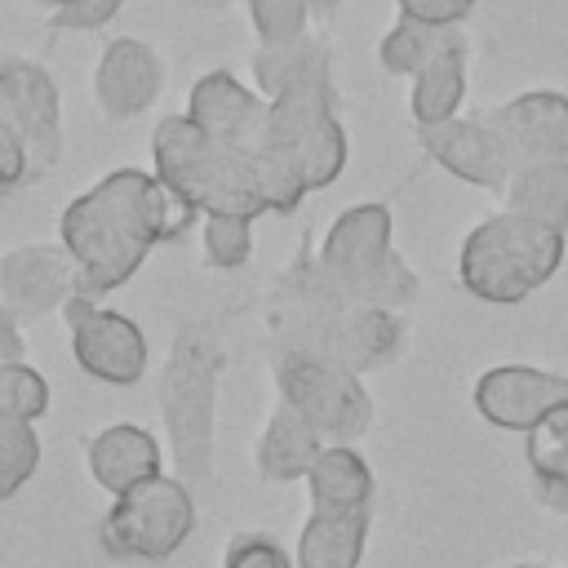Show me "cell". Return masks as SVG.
I'll use <instances>...</instances> for the list:
<instances>
[{"label": "cell", "mask_w": 568, "mask_h": 568, "mask_svg": "<svg viewBox=\"0 0 568 568\" xmlns=\"http://www.w3.org/2000/svg\"><path fill=\"white\" fill-rule=\"evenodd\" d=\"M271 146L288 151L306 191L333 186L346 169V129L337 120V84H306L271 98Z\"/></svg>", "instance_id": "cell-8"}, {"label": "cell", "mask_w": 568, "mask_h": 568, "mask_svg": "<svg viewBox=\"0 0 568 568\" xmlns=\"http://www.w3.org/2000/svg\"><path fill=\"white\" fill-rule=\"evenodd\" d=\"M84 462H89L93 484L106 488L111 497H120V493H129V488L164 475L160 470V462H164L160 439L146 426H138V422H111V426H102L84 444Z\"/></svg>", "instance_id": "cell-17"}, {"label": "cell", "mask_w": 568, "mask_h": 568, "mask_svg": "<svg viewBox=\"0 0 568 568\" xmlns=\"http://www.w3.org/2000/svg\"><path fill=\"white\" fill-rule=\"evenodd\" d=\"M222 346L209 328H178L164 373H160V417L169 435V453L178 462V479H209L213 466V413H217V377Z\"/></svg>", "instance_id": "cell-4"}, {"label": "cell", "mask_w": 568, "mask_h": 568, "mask_svg": "<svg viewBox=\"0 0 568 568\" xmlns=\"http://www.w3.org/2000/svg\"><path fill=\"white\" fill-rule=\"evenodd\" d=\"M80 293V271L71 253L58 244H18L0 253V306L18 324H40L53 311L62 315L67 297Z\"/></svg>", "instance_id": "cell-10"}, {"label": "cell", "mask_w": 568, "mask_h": 568, "mask_svg": "<svg viewBox=\"0 0 568 568\" xmlns=\"http://www.w3.org/2000/svg\"><path fill=\"white\" fill-rule=\"evenodd\" d=\"M164 93V58L138 36H111L93 67L98 111L115 124L138 120Z\"/></svg>", "instance_id": "cell-15"}, {"label": "cell", "mask_w": 568, "mask_h": 568, "mask_svg": "<svg viewBox=\"0 0 568 568\" xmlns=\"http://www.w3.org/2000/svg\"><path fill=\"white\" fill-rule=\"evenodd\" d=\"M453 49H470L462 27H426L413 18H395V27L377 44V62H382V71L413 80L417 71H426L435 58H444Z\"/></svg>", "instance_id": "cell-23"}, {"label": "cell", "mask_w": 568, "mask_h": 568, "mask_svg": "<svg viewBox=\"0 0 568 568\" xmlns=\"http://www.w3.org/2000/svg\"><path fill=\"white\" fill-rule=\"evenodd\" d=\"M324 435L297 413L288 408L284 399L271 408L257 444H253V470L266 479V484H293V479H306L315 457L324 453Z\"/></svg>", "instance_id": "cell-18"}, {"label": "cell", "mask_w": 568, "mask_h": 568, "mask_svg": "<svg viewBox=\"0 0 568 568\" xmlns=\"http://www.w3.org/2000/svg\"><path fill=\"white\" fill-rule=\"evenodd\" d=\"M311 493V510H337V515H373L377 479L373 466L355 444H324L311 475L302 479Z\"/></svg>", "instance_id": "cell-19"}, {"label": "cell", "mask_w": 568, "mask_h": 568, "mask_svg": "<svg viewBox=\"0 0 568 568\" xmlns=\"http://www.w3.org/2000/svg\"><path fill=\"white\" fill-rule=\"evenodd\" d=\"M31 4H44L49 13H58V9H71V4H80V0H31Z\"/></svg>", "instance_id": "cell-38"}, {"label": "cell", "mask_w": 568, "mask_h": 568, "mask_svg": "<svg viewBox=\"0 0 568 568\" xmlns=\"http://www.w3.org/2000/svg\"><path fill=\"white\" fill-rule=\"evenodd\" d=\"M222 568H297L293 555L266 532H240L222 550Z\"/></svg>", "instance_id": "cell-33"}, {"label": "cell", "mask_w": 568, "mask_h": 568, "mask_svg": "<svg viewBox=\"0 0 568 568\" xmlns=\"http://www.w3.org/2000/svg\"><path fill=\"white\" fill-rule=\"evenodd\" d=\"M0 89L13 106V115H18L27 160H31V186H36L62 160V93H58V80L31 58L0 53Z\"/></svg>", "instance_id": "cell-12"}, {"label": "cell", "mask_w": 568, "mask_h": 568, "mask_svg": "<svg viewBox=\"0 0 568 568\" xmlns=\"http://www.w3.org/2000/svg\"><path fill=\"white\" fill-rule=\"evenodd\" d=\"M195 519L200 510H195L191 484L178 475H155L111 501L98 537L111 559L164 564L186 546V537L195 532Z\"/></svg>", "instance_id": "cell-6"}, {"label": "cell", "mask_w": 568, "mask_h": 568, "mask_svg": "<svg viewBox=\"0 0 568 568\" xmlns=\"http://www.w3.org/2000/svg\"><path fill=\"white\" fill-rule=\"evenodd\" d=\"M395 4H399V18H413L426 27H462L479 0H395Z\"/></svg>", "instance_id": "cell-34"}, {"label": "cell", "mask_w": 568, "mask_h": 568, "mask_svg": "<svg viewBox=\"0 0 568 568\" xmlns=\"http://www.w3.org/2000/svg\"><path fill=\"white\" fill-rule=\"evenodd\" d=\"M191 4H195V9H226L231 0H191Z\"/></svg>", "instance_id": "cell-39"}, {"label": "cell", "mask_w": 568, "mask_h": 568, "mask_svg": "<svg viewBox=\"0 0 568 568\" xmlns=\"http://www.w3.org/2000/svg\"><path fill=\"white\" fill-rule=\"evenodd\" d=\"M138 204H142V226H146V235H151L155 248L182 240V235L195 226V213H200V209H195L173 182H164L160 173H146Z\"/></svg>", "instance_id": "cell-26"}, {"label": "cell", "mask_w": 568, "mask_h": 568, "mask_svg": "<svg viewBox=\"0 0 568 568\" xmlns=\"http://www.w3.org/2000/svg\"><path fill=\"white\" fill-rule=\"evenodd\" d=\"M506 213L546 222L555 231H568V160H537L515 164L506 182Z\"/></svg>", "instance_id": "cell-22"}, {"label": "cell", "mask_w": 568, "mask_h": 568, "mask_svg": "<svg viewBox=\"0 0 568 568\" xmlns=\"http://www.w3.org/2000/svg\"><path fill=\"white\" fill-rule=\"evenodd\" d=\"M31 186V160H27V142L18 129V115L0 89V195H13Z\"/></svg>", "instance_id": "cell-32"}, {"label": "cell", "mask_w": 568, "mask_h": 568, "mask_svg": "<svg viewBox=\"0 0 568 568\" xmlns=\"http://www.w3.org/2000/svg\"><path fill=\"white\" fill-rule=\"evenodd\" d=\"M248 71H253V89L271 102L288 89L333 84V49L315 36H302V40H288V44H257Z\"/></svg>", "instance_id": "cell-20"}, {"label": "cell", "mask_w": 568, "mask_h": 568, "mask_svg": "<svg viewBox=\"0 0 568 568\" xmlns=\"http://www.w3.org/2000/svg\"><path fill=\"white\" fill-rule=\"evenodd\" d=\"M27 355V342H22V324L0 306V364L9 359H22Z\"/></svg>", "instance_id": "cell-35"}, {"label": "cell", "mask_w": 568, "mask_h": 568, "mask_svg": "<svg viewBox=\"0 0 568 568\" xmlns=\"http://www.w3.org/2000/svg\"><path fill=\"white\" fill-rule=\"evenodd\" d=\"M62 320L71 328V355L84 377L102 386H138L146 377V333L138 320H129L115 306H102L89 293H71L62 306Z\"/></svg>", "instance_id": "cell-9"}, {"label": "cell", "mask_w": 568, "mask_h": 568, "mask_svg": "<svg viewBox=\"0 0 568 568\" xmlns=\"http://www.w3.org/2000/svg\"><path fill=\"white\" fill-rule=\"evenodd\" d=\"M510 146L515 164L537 160H568V93L559 89H528L506 98L484 115Z\"/></svg>", "instance_id": "cell-16"}, {"label": "cell", "mask_w": 568, "mask_h": 568, "mask_svg": "<svg viewBox=\"0 0 568 568\" xmlns=\"http://www.w3.org/2000/svg\"><path fill=\"white\" fill-rule=\"evenodd\" d=\"M524 462L532 484H568V399L524 430Z\"/></svg>", "instance_id": "cell-25"}, {"label": "cell", "mask_w": 568, "mask_h": 568, "mask_svg": "<svg viewBox=\"0 0 568 568\" xmlns=\"http://www.w3.org/2000/svg\"><path fill=\"white\" fill-rule=\"evenodd\" d=\"M417 142L444 173H453L457 182L479 186V191H506V182L515 173V155H510L506 138L488 120L453 115L444 124L417 129Z\"/></svg>", "instance_id": "cell-13"}, {"label": "cell", "mask_w": 568, "mask_h": 568, "mask_svg": "<svg viewBox=\"0 0 568 568\" xmlns=\"http://www.w3.org/2000/svg\"><path fill=\"white\" fill-rule=\"evenodd\" d=\"M510 568H541V564H510Z\"/></svg>", "instance_id": "cell-40"}, {"label": "cell", "mask_w": 568, "mask_h": 568, "mask_svg": "<svg viewBox=\"0 0 568 568\" xmlns=\"http://www.w3.org/2000/svg\"><path fill=\"white\" fill-rule=\"evenodd\" d=\"M532 493H537V501H541L546 510L568 515V484H532Z\"/></svg>", "instance_id": "cell-36"}, {"label": "cell", "mask_w": 568, "mask_h": 568, "mask_svg": "<svg viewBox=\"0 0 568 568\" xmlns=\"http://www.w3.org/2000/svg\"><path fill=\"white\" fill-rule=\"evenodd\" d=\"M40 466V435L31 422L0 417V501L13 497Z\"/></svg>", "instance_id": "cell-30"}, {"label": "cell", "mask_w": 568, "mask_h": 568, "mask_svg": "<svg viewBox=\"0 0 568 568\" xmlns=\"http://www.w3.org/2000/svg\"><path fill=\"white\" fill-rule=\"evenodd\" d=\"M253 173H257L262 209H266L271 217H288V213H297L302 200L311 195L306 182H302V173H297V164H293V155L280 151V146H271V142H266L262 151H253Z\"/></svg>", "instance_id": "cell-27"}, {"label": "cell", "mask_w": 568, "mask_h": 568, "mask_svg": "<svg viewBox=\"0 0 568 568\" xmlns=\"http://www.w3.org/2000/svg\"><path fill=\"white\" fill-rule=\"evenodd\" d=\"M390 209L382 200H359L342 209L315 253L320 275L359 306L404 311L417 297V271L390 248Z\"/></svg>", "instance_id": "cell-2"}, {"label": "cell", "mask_w": 568, "mask_h": 568, "mask_svg": "<svg viewBox=\"0 0 568 568\" xmlns=\"http://www.w3.org/2000/svg\"><path fill=\"white\" fill-rule=\"evenodd\" d=\"M151 173L173 182L195 209L204 213H231V217H262L253 151H231L213 138H204L186 115H164L151 133Z\"/></svg>", "instance_id": "cell-5"}, {"label": "cell", "mask_w": 568, "mask_h": 568, "mask_svg": "<svg viewBox=\"0 0 568 568\" xmlns=\"http://www.w3.org/2000/svg\"><path fill=\"white\" fill-rule=\"evenodd\" d=\"M53 404V390L44 382L40 368H31L27 359H9L0 364V417L9 422H40Z\"/></svg>", "instance_id": "cell-28"}, {"label": "cell", "mask_w": 568, "mask_h": 568, "mask_svg": "<svg viewBox=\"0 0 568 568\" xmlns=\"http://www.w3.org/2000/svg\"><path fill=\"white\" fill-rule=\"evenodd\" d=\"M466 53L470 49H453L444 58H435L426 71H417L408 80V115L413 129H430L457 115L462 98H466Z\"/></svg>", "instance_id": "cell-24"}, {"label": "cell", "mask_w": 568, "mask_h": 568, "mask_svg": "<svg viewBox=\"0 0 568 568\" xmlns=\"http://www.w3.org/2000/svg\"><path fill=\"white\" fill-rule=\"evenodd\" d=\"M200 253L217 271H240L253 253V217L204 213L200 217Z\"/></svg>", "instance_id": "cell-29"}, {"label": "cell", "mask_w": 568, "mask_h": 568, "mask_svg": "<svg viewBox=\"0 0 568 568\" xmlns=\"http://www.w3.org/2000/svg\"><path fill=\"white\" fill-rule=\"evenodd\" d=\"M306 4H311V13H333L342 0H306Z\"/></svg>", "instance_id": "cell-37"}, {"label": "cell", "mask_w": 568, "mask_h": 568, "mask_svg": "<svg viewBox=\"0 0 568 568\" xmlns=\"http://www.w3.org/2000/svg\"><path fill=\"white\" fill-rule=\"evenodd\" d=\"M564 231L519 213H493L466 231L457 275L470 297L488 306H515L532 288L550 284V275L564 266Z\"/></svg>", "instance_id": "cell-3"}, {"label": "cell", "mask_w": 568, "mask_h": 568, "mask_svg": "<svg viewBox=\"0 0 568 568\" xmlns=\"http://www.w3.org/2000/svg\"><path fill=\"white\" fill-rule=\"evenodd\" d=\"M373 515H337V510H311L293 564L297 568H359L364 546H368Z\"/></svg>", "instance_id": "cell-21"}, {"label": "cell", "mask_w": 568, "mask_h": 568, "mask_svg": "<svg viewBox=\"0 0 568 568\" xmlns=\"http://www.w3.org/2000/svg\"><path fill=\"white\" fill-rule=\"evenodd\" d=\"M559 399H568V377L537 364H497L475 377L470 404L497 430H532Z\"/></svg>", "instance_id": "cell-14"}, {"label": "cell", "mask_w": 568, "mask_h": 568, "mask_svg": "<svg viewBox=\"0 0 568 568\" xmlns=\"http://www.w3.org/2000/svg\"><path fill=\"white\" fill-rule=\"evenodd\" d=\"M182 115L204 138H213L231 151H262L271 138V102L257 89H248L244 80H235L226 67H213L191 84Z\"/></svg>", "instance_id": "cell-11"}, {"label": "cell", "mask_w": 568, "mask_h": 568, "mask_svg": "<svg viewBox=\"0 0 568 568\" xmlns=\"http://www.w3.org/2000/svg\"><path fill=\"white\" fill-rule=\"evenodd\" d=\"M142 182L146 169H111L62 209L58 240L80 271V293L106 297L129 284L155 248L142 226Z\"/></svg>", "instance_id": "cell-1"}, {"label": "cell", "mask_w": 568, "mask_h": 568, "mask_svg": "<svg viewBox=\"0 0 568 568\" xmlns=\"http://www.w3.org/2000/svg\"><path fill=\"white\" fill-rule=\"evenodd\" d=\"M275 390L328 444H355L373 426V395H368L364 377L324 355L280 351L275 355Z\"/></svg>", "instance_id": "cell-7"}, {"label": "cell", "mask_w": 568, "mask_h": 568, "mask_svg": "<svg viewBox=\"0 0 568 568\" xmlns=\"http://www.w3.org/2000/svg\"><path fill=\"white\" fill-rule=\"evenodd\" d=\"M248 4V22L257 31V44H288L311 36V4L306 0H244Z\"/></svg>", "instance_id": "cell-31"}]
</instances>
